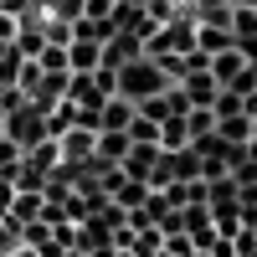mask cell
Wrapping results in <instances>:
<instances>
[{"label": "cell", "mask_w": 257, "mask_h": 257, "mask_svg": "<svg viewBox=\"0 0 257 257\" xmlns=\"http://www.w3.org/2000/svg\"><path fill=\"white\" fill-rule=\"evenodd\" d=\"M170 88H175V82L165 77V67L155 57H139V62H128V67L118 72V98L134 103V108L149 103V98H160V93H170Z\"/></svg>", "instance_id": "cell-1"}, {"label": "cell", "mask_w": 257, "mask_h": 257, "mask_svg": "<svg viewBox=\"0 0 257 257\" xmlns=\"http://www.w3.org/2000/svg\"><path fill=\"white\" fill-rule=\"evenodd\" d=\"M6 139L21 149V155H26V149H36V144H47V139H52L47 113H41V108H31V103H26V108H16V113L6 118Z\"/></svg>", "instance_id": "cell-2"}, {"label": "cell", "mask_w": 257, "mask_h": 257, "mask_svg": "<svg viewBox=\"0 0 257 257\" xmlns=\"http://www.w3.org/2000/svg\"><path fill=\"white\" fill-rule=\"evenodd\" d=\"M11 221H16V226H36V221H47V196H41V190H16Z\"/></svg>", "instance_id": "cell-3"}, {"label": "cell", "mask_w": 257, "mask_h": 257, "mask_svg": "<svg viewBox=\"0 0 257 257\" xmlns=\"http://www.w3.org/2000/svg\"><path fill=\"white\" fill-rule=\"evenodd\" d=\"M128 123H134V103L108 98V103L98 108V134H128Z\"/></svg>", "instance_id": "cell-4"}, {"label": "cell", "mask_w": 257, "mask_h": 257, "mask_svg": "<svg viewBox=\"0 0 257 257\" xmlns=\"http://www.w3.org/2000/svg\"><path fill=\"white\" fill-rule=\"evenodd\" d=\"M155 165H160V149H149V144H134L128 149V160L118 165L128 180H139V185H149V175H155Z\"/></svg>", "instance_id": "cell-5"}, {"label": "cell", "mask_w": 257, "mask_h": 257, "mask_svg": "<svg viewBox=\"0 0 257 257\" xmlns=\"http://www.w3.org/2000/svg\"><path fill=\"white\" fill-rule=\"evenodd\" d=\"M180 93H185V103H190V108H211V103H216V77H211V72H190L185 82H180Z\"/></svg>", "instance_id": "cell-6"}, {"label": "cell", "mask_w": 257, "mask_h": 257, "mask_svg": "<svg viewBox=\"0 0 257 257\" xmlns=\"http://www.w3.org/2000/svg\"><path fill=\"white\" fill-rule=\"evenodd\" d=\"M247 67H252V62H247L237 47H231V52H221V57H211V77H216V88H231V82H237Z\"/></svg>", "instance_id": "cell-7"}, {"label": "cell", "mask_w": 257, "mask_h": 257, "mask_svg": "<svg viewBox=\"0 0 257 257\" xmlns=\"http://www.w3.org/2000/svg\"><path fill=\"white\" fill-rule=\"evenodd\" d=\"M103 67V47L98 41H72L67 47V72H98Z\"/></svg>", "instance_id": "cell-8"}, {"label": "cell", "mask_w": 257, "mask_h": 257, "mask_svg": "<svg viewBox=\"0 0 257 257\" xmlns=\"http://www.w3.org/2000/svg\"><path fill=\"white\" fill-rule=\"evenodd\" d=\"M196 47H201L206 57H221V52H231V47H237V36H231V31H221V26H201V21H196Z\"/></svg>", "instance_id": "cell-9"}, {"label": "cell", "mask_w": 257, "mask_h": 257, "mask_svg": "<svg viewBox=\"0 0 257 257\" xmlns=\"http://www.w3.org/2000/svg\"><path fill=\"white\" fill-rule=\"evenodd\" d=\"M216 139L247 149V144H252V118H247V113H237V118H216Z\"/></svg>", "instance_id": "cell-10"}, {"label": "cell", "mask_w": 257, "mask_h": 257, "mask_svg": "<svg viewBox=\"0 0 257 257\" xmlns=\"http://www.w3.org/2000/svg\"><path fill=\"white\" fill-rule=\"evenodd\" d=\"M128 149H134L128 134H98V160H103V165H123Z\"/></svg>", "instance_id": "cell-11"}, {"label": "cell", "mask_w": 257, "mask_h": 257, "mask_svg": "<svg viewBox=\"0 0 257 257\" xmlns=\"http://www.w3.org/2000/svg\"><path fill=\"white\" fill-rule=\"evenodd\" d=\"M185 128H190V144H196V139H211V134H216V113H211V108H190Z\"/></svg>", "instance_id": "cell-12"}, {"label": "cell", "mask_w": 257, "mask_h": 257, "mask_svg": "<svg viewBox=\"0 0 257 257\" xmlns=\"http://www.w3.org/2000/svg\"><path fill=\"white\" fill-rule=\"evenodd\" d=\"M128 139L134 144H149V149H160V123H149L139 108H134V123H128Z\"/></svg>", "instance_id": "cell-13"}, {"label": "cell", "mask_w": 257, "mask_h": 257, "mask_svg": "<svg viewBox=\"0 0 257 257\" xmlns=\"http://www.w3.org/2000/svg\"><path fill=\"white\" fill-rule=\"evenodd\" d=\"M211 113H216V118H237V113H242V93L221 88V93H216V103H211Z\"/></svg>", "instance_id": "cell-14"}, {"label": "cell", "mask_w": 257, "mask_h": 257, "mask_svg": "<svg viewBox=\"0 0 257 257\" xmlns=\"http://www.w3.org/2000/svg\"><path fill=\"white\" fill-rule=\"evenodd\" d=\"M21 247V226L6 216V221H0V257H6V252H16Z\"/></svg>", "instance_id": "cell-15"}, {"label": "cell", "mask_w": 257, "mask_h": 257, "mask_svg": "<svg viewBox=\"0 0 257 257\" xmlns=\"http://www.w3.org/2000/svg\"><path fill=\"white\" fill-rule=\"evenodd\" d=\"M93 82H98V93H103V98H118V72H113V67H98Z\"/></svg>", "instance_id": "cell-16"}, {"label": "cell", "mask_w": 257, "mask_h": 257, "mask_svg": "<svg viewBox=\"0 0 257 257\" xmlns=\"http://www.w3.org/2000/svg\"><path fill=\"white\" fill-rule=\"evenodd\" d=\"M11 206H16V180H0V221L11 216Z\"/></svg>", "instance_id": "cell-17"}, {"label": "cell", "mask_w": 257, "mask_h": 257, "mask_svg": "<svg viewBox=\"0 0 257 257\" xmlns=\"http://www.w3.org/2000/svg\"><path fill=\"white\" fill-rule=\"evenodd\" d=\"M16 31H21V21L11 11H0V41H16Z\"/></svg>", "instance_id": "cell-18"}, {"label": "cell", "mask_w": 257, "mask_h": 257, "mask_svg": "<svg viewBox=\"0 0 257 257\" xmlns=\"http://www.w3.org/2000/svg\"><path fill=\"white\" fill-rule=\"evenodd\" d=\"M62 257H88V252H77V247H72V252H62Z\"/></svg>", "instance_id": "cell-19"}, {"label": "cell", "mask_w": 257, "mask_h": 257, "mask_svg": "<svg viewBox=\"0 0 257 257\" xmlns=\"http://www.w3.org/2000/svg\"><path fill=\"white\" fill-rule=\"evenodd\" d=\"M252 139H257V118H252Z\"/></svg>", "instance_id": "cell-20"}, {"label": "cell", "mask_w": 257, "mask_h": 257, "mask_svg": "<svg viewBox=\"0 0 257 257\" xmlns=\"http://www.w3.org/2000/svg\"><path fill=\"white\" fill-rule=\"evenodd\" d=\"M190 257H211V252H190Z\"/></svg>", "instance_id": "cell-21"}, {"label": "cell", "mask_w": 257, "mask_h": 257, "mask_svg": "<svg viewBox=\"0 0 257 257\" xmlns=\"http://www.w3.org/2000/svg\"><path fill=\"white\" fill-rule=\"evenodd\" d=\"M252 77H257V62H252Z\"/></svg>", "instance_id": "cell-22"}, {"label": "cell", "mask_w": 257, "mask_h": 257, "mask_svg": "<svg viewBox=\"0 0 257 257\" xmlns=\"http://www.w3.org/2000/svg\"><path fill=\"white\" fill-rule=\"evenodd\" d=\"M0 11H6V0H0Z\"/></svg>", "instance_id": "cell-23"}]
</instances>
